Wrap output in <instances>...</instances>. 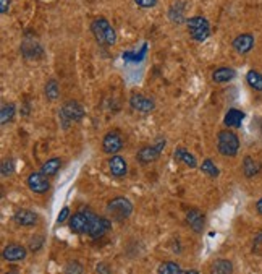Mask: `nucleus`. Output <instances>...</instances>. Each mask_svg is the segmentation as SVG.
Here are the masks:
<instances>
[{"label":"nucleus","mask_w":262,"mask_h":274,"mask_svg":"<svg viewBox=\"0 0 262 274\" xmlns=\"http://www.w3.org/2000/svg\"><path fill=\"white\" fill-rule=\"evenodd\" d=\"M186 28L191 38L198 42H203L210 36L209 21L204 16H191L190 20H186Z\"/></svg>","instance_id":"obj_4"},{"label":"nucleus","mask_w":262,"mask_h":274,"mask_svg":"<svg viewBox=\"0 0 262 274\" xmlns=\"http://www.w3.org/2000/svg\"><path fill=\"white\" fill-rule=\"evenodd\" d=\"M210 274H233V265L228 260H217L210 266Z\"/></svg>","instance_id":"obj_21"},{"label":"nucleus","mask_w":262,"mask_h":274,"mask_svg":"<svg viewBox=\"0 0 262 274\" xmlns=\"http://www.w3.org/2000/svg\"><path fill=\"white\" fill-rule=\"evenodd\" d=\"M58 115H60V120H62V125L66 129V127H68L70 124H73V122H80L83 119L84 109H83V106L80 104V102L68 101L62 106Z\"/></svg>","instance_id":"obj_5"},{"label":"nucleus","mask_w":262,"mask_h":274,"mask_svg":"<svg viewBox=\"0 0 262 274\" xmlns=\"http://www.w3.org/2000/svg\"><path fill=\"white\" fill-rule=\"evenodd\" d=\"M246 81H248V84H249V86H251L253 89H256V91H262V75H261L259 71H256V70L248 71Z\"/></svg>","instance_id":"obj_25"},{"label":"nucleus","mask_w":262,"mask_h":274,"mask_svg":"<svg viewBox=\"0 0 262 274\" xmlns=\"http://www.w3.org/2000/svg\"><path fill=\"white\" fill-rule=\"evenodd\" d=\"M107 212L110 214L115 221H125L131 216L133 212V205L128 198L125 197H117L108 202L107 205Z\"/></svg>","instance_id":"obj_3"},{"label":"nucleus","mask_w":262,"mask_h":274,"mask_svg":"<svg viewBox=\"0 0 262 274\" xmlns=\"http://www.w3.org/2000/svg\"><path fill=\"white\" fill-rule=\"evenodd\" d=\"M65 274H83V266L78 261H70L65 268Z\"/></svg>","instance_id":"obj_29"},{"label":"nucleus","mask_w":262,"mask_h":274,"mask_svg":"<svg viewBox=\"0 0 262 274\" xmlns=\"http://www.w3.org/2000/svg\"><path fill=\"white\" fill-rule=\"evenodd\" d=\"M44 93H46V97L49 101H55L57 97L60 96V88H58V83L55 80H51V81H47L46 84V89H44Z\"/></svg>","instance_id":"obj_26"},{"label":"nucleus","mask_w":262,"mask_h":274,"mask_svg":"<svg viewBox=\"0 0 262 274\" xmlns=\"http://www.w3.org/2000/svg\"><path fill=\"white\" fill-rule=\"evenodd\" d=\"M60 167H62V159H60V157H52V159H49L47 162H44L41 172L44 175H47V177H53V175L58 172Z\"/></svg>","instance_id":"obj_22"},{"label":"nucleus","mask_w":262,"mask_h":274,"mask_svg":"<svg viewBox=\"0 0 262 274\" xmlns=\"http://www.w3.org/2000/svg\"><path fill=\"white\" fill-rule=\"evenodd\" d=\"M130 106H131V109H135V111H138V112L151 114L156 109V102H154V99H151V97H148V96L133 94L130 97Z\"/></svg>","instance_id":"obj_11"},{"label":"nucleus","mask_w":262,"mask_h":274,"mask_svg":"<svg viewBox=\"0 0 262 274\" xmlns=\"http://www.w3.org/2000/svg\"><path fill=\"white\" fill-rule=\"evenodd\" d=\"M15 172V164L11 159H7L2 162V177H8Z\"/></svg>","instance_id":"obj_30"},{"label":"nucleus","mask_w":262,"mask_h":274,"mask_svg":"<svg viewBox=\"0 0 262 274\" xmlns=\"http://www.w3.org/2000/svg\"><path fill=\"white\" fill-rule=\"evenodd\" d=\"M236 76V71L233 68H228V67H220L212 73V80L215 83H228Z\"/></svg>","instance_id":"obj_20"},{"label":"nucleus","mask_w":262,"mask_h":274,"mask_svg":"<svg viewBox=\"0 0 262 274\" xmlns=\"http://www.w3.org/2000/svg\"><path fill=\"white\" fill-rule=\"evenodd\" d=\"M91 31H93L96 41L99 42L101 46H112L117 42V33L115 29L110 26L105 18H97L91 24Z\"/></svg>","instance_id":"obj_1"},{"label":"nucleus","mask_w":262,"mask_h":274,"mask_svg":"<svg viewBox=\"0 0 262 274\" xmlns=\"http://www.w3.org/2000/svg\"><path fill=\"white\" fill-rule=\"evenodd\" d=\"M42 243H44V237H42V235L34 237V239L31 240V243H29V248H31L33 252H38L39 248L42 247Z\"/></svg>","instance_id":"obj_32"},{"label":"nucleus","mask_w":262,"mask_h":274,"mask_svg":"<svg viewBox=\"0 0 262 274\" xmlns=\"http://www.w3.org/2000/svg\"><path fill=\"white\" fill-rule=\"evenodd\" d=\"M259 169H261V166L253 159V157H249V156L245 157V161H243V172H245L248 179L254 177V175L259 172Z\"/></svg>","instance_id":"obj_23"},{"label":"nucleus","mask_w":262,"mask_h":274,"mask_svg":"<svg viewBox=\"0 0 262 274\" xmlns=\"http://www.w3.org/2000/svg\"><path fill=\"white\" fill-rule=\"evenodd\" d=\"M138 7H141V8H152V7H156V3H157V0H135Z\"/></svg>","instance_id":"obj_33"},{"label":"nucleus","mask_w":262,"mask_h":274,"mask_svg":"<svg viewBox=\"0 0 262 274\" xmlns=\"http://www.w3.org/2000/svg\"><path fill=\"white\" fill-rule=\"evenodd\" d=\"M68 216H70V208L68 206H65V208L60 211V214L57 217V224H63L66 219H68Z\"/></svg>","instance_id":"obj_34"},{"label":"nucleus","mask_w":262,"mask_h":274,"mask_svg":"<svg viewBox=\"0 0 262 274\" xmlns=\"http://www.w3.org/2000/svg\"><path fill=\"white\" fill-rule=\"evenodd\" d=\"M10 8V0H0V13H7Z\"/></svg>","instance_id":"obj_35"},{"label":"nucleus","mask_w":262,"mask_h":274,"mask_svg":"<svg viewBox=\"0 0 262 274\" xmlns=\"http://www.w3.org/2000/svg\"><path fill=\"white\" fill-rule=\"evenodd\" d=\"M231 46H233V49L238 54H248L254 47V36L249 34V33L240 34L238 38H235L233 44H231Z\"/></svg>","instance_id":"obj_14"},{"label":"nucleus","mask_w":262,"mask_h":274,"mask_svg":"<svg viewBox=\"0 0 262 274\" xmlns=\"http://www.w3.org/2000/svg\"><path fill=\"white\" fill-rule=\"evenodd\" d=\"M165 138H159L157 139L156 144H149V146H143L141 149L138 151L136 154V159L141 162V164H149L152 161H156L157 157L160 156V151L165 148Z\"/></svg>","instance_id":"obj_7"},{"label":"nucleus","mask_w":262,"mask_h":274,"mask_svg":"<svg viewBox=\"0 0 262 274\" xmlns=\"http://www.w3.org/2000/svg\"><path fill=\"white\" fill-rule=\"evenodd\" d=\"M96 217V214L91 209H83L75 212L70 217V229L75 234H88V230L91 227V222Z\"/></svg>","instance_id":"obj_6"},{"label":"nucleus","mask_w":262,"mask_h":274,"mask_svg":"<svg viewBox=\"0 0 262 274\" xmlns=\"http://www.w3.org/2000/svg\"><path fill=\"white\" fill-rule=\"evenodd\" d=\"M108 169H110V174L113 177L121 179V177H125L128 172V164L121 156H112L110 159H108Z\"/></svg>","instance_id":"obj_13"},{"label":"nucleus","mask_w":262,"mask_h":274,"mask_svg":"<svg viewBox=\"0 0 262 274\" xmlns=\"http://www.w3.org/2000/svg\"><path fill=\"white\" fill-rule=\"evenodd\" d=\"M28 187H29V190L31 192L42 195V193H46L49 188H51V182H49L47 175H44L42 172H33L28 177Z\"/></svg>","instance_id":"obj_8"},{"label":"nucleus","mask_w":262,"mask_h":274,"mask_svg":"<svg viewBox=\"0 0 262 274\" xmlns=\"http://www.w3.org/2000/svg\"><path fill=\"white\" fill-rule=\"evenodd\" d=\"M243 120H245V112L238 111V109H230V111L227 112V115H225L223 124L227 125V127H233V129H238V127H241Z\"/></svg>","instance_id":"obj_19"},{"label":"nucleus","mask_w":262,"mask_h":274,"mask_svg":"<svg viewBox=\"0 0 262 274\" xmlns=\"http://www.w3.org/2000/svg\"><path fill=\"white\" fill-rule=\"evenodd\" d=\"M217 149L222 156L233 157L238 154L240 149V138L236 133L230 130H222L217 135Z\"/></svg>","instance_id":"obj_2"},{"label":"nucleus","mask_w":262,"mask_h":274,"mask_svg":"<svg viewBox=\"0 0 262 274\" xmlns=\"http://www.w3.org/2000/svg\"><path fill=\"white\" fill-rule=\"evenodd\" d=\"M186 222L190 224V227L194 230V232H201V230L204 229L206 217L199 209H190L186 214Z\"/></svg>","instance_id":"obj_16"},{"label":"nucleus","mask_w":262,"mask_h":274,"mask_svg":"<svg viewBox=\"0 0 262 274\" xmlns=\"http://www.w3.org/2000/svg\"><path fill=\"white\" fill-rule=\"evenodd\" d=\"M15 104H5L2 107V112H0V122H2V125H7L8 122L13 119L15 115Z\"/></svg>","instance_id":"obj_27"},{"label":"nucleus","mask_w":262,"mask_h":274,"mask_svg":"<svg viewBox=\"0 0 262 274\" xmlns=\"http://www.w3.org/2000/svg\"><path fill=\"white\" fill-rule=\"evenodd\" d=\"M181 7H183L181 3H176V5H173L172 8H170L168 16H170V20H172L173 23H181L183 20H185V16H183V13H185V8H181Z\"/></svg>","instance_id":"obj_28"},{"label":"nucleus","mask_w":262,"mask_h":274,"mask_svg":"<svg viewBox=\"0 0 262 274\" xmlns=\"http://www.w3.org/2000/svg\"><path fill=\"white\" fill-rule=\"evenodd\" d=\"M201 172L206 174L207 177H210V179H217L218 174H220V170H218V167L215 166L212 159H206V161H203V164H201Z\"/></svg>","instance_id":"obj_24"},{"label":"nucleus","mask_w":262,"mask_h":274,"mask_svg":"<svg viewBox=\"0 0 262 274\" xmlns=\"http://www.w3.org/2000/svg\"><path fill=\"white\" fill-rule=\"evenodd\" d=\"M13 221L18 224V226L33 227V226H36V224L39 222V217L31 209H18L13 214Z\"/></svg>","instance_id":"obj_12"},{"label":"nucleus","mask_w":262,"mask_h":274,"mask_svg":"<svg viewBox=\"0 0 262 274\" xmlns=\"http://www.w3.org/2000/svg\"><path fill=\"white\" fill-rule=\"evenodd\" d=\"M256 209H258L259 214H262V198L258 202V205H256Z\"/></svg>","instance_id":"obj_37"},{"label":"nucleus","mask_w":262,"mask_h":274,"mask_svg":"<svg viewBox=\"0 0 262 274\" xmlns=\"http://www.w3.org/2000/svg\"><path fill=\"white\" fill-rule=\"evenodd\" d=\"M173 159L176 162H183L185 166L194 169L198 166V161H196V156L191 154L190 151L185 149V148H176L175 153H173Z\"/></svg>","instance_id":"obj_17"},{"label":"nucleus","mask_w":262,"mask_h":274,"mask_svg":"<svg viewBox=\"0 0 262 274\" xmlns=\"http://www.w3.org/2000/svg\"><path fill=\"white\" fill-rule=\"evenodd\" d=\"M5 274H20V273H16V271H8V273H5Z\"/></svg>","instance_id":"obj_38"},{"label":"nucleus","mask_w":262,"mask_h":274,"mask_svg":"<svg viewBox=\"0 0 262 274\" xmlns=\"http://www.w3.org/2000/svg\"><path fill=\"white\" fill-rule=\"evenodd\" d=\"M3 260L7 261H21L26 258V248L21 245H16V243H11V245L3 248Z\"/></svg>","instance_id":"obj_15"},{"label":"nucleus","mask_w":262,"mask_h":274,"mask_svg":"<svg viewBox=\"0 0 262 274\" xmlns=\"http://www.w3.org/2000/svg\"><path fill=\"white\" fill-rule=\"evenodd\" d=\"M123 146V139H121L118 132H108L102 139V149L107 154H117Z\"/></svg>","instance_id":"obj_9"},{"label":"nucleus","mask_w":262,"mask_h":274,"mask_svg":"<svg viewBox=\"0 0 262 274\" xmlns=\"http://www.w3.org/2000/svg\"><path fill=\"white\" fill-rule=\"evenodd\" d=\"M157 274H199V273L196 270L185 271V270H181L180 265L173 263V261H165V263H162L159 266Z\"/></svg>","instance_id":"obj_18"},{"label":"nucleus","mask_w":262,"mask_h":274,"mask_svg":"<svg viewBox=\"0 0 262 274\" xmlns=\"http://www.w3.org/2000/svg\"><path fill=\"white\" fill-rule=\"evenodd\" d=\"M112 227V222L108 221L107 217H94L93 222H91V227L88 230V235L91 239H101V237L105 235Z\"/></svg>","instance_id":"obj_10"},{"label":"nucleus","mask_w":262,"mask_h":274,"mask_svg":"<svg viewBox=\"0 0 262 274\" xmlns=\"http://www.w3.org/2000/svg\"><path fill=\"white\" fill-rule=\"evenodd\" d=\"M97 273L99 274H110V270L107 268V265H97Z\"/></svg>","instance_id":"obj_36"},{"label":"nucleus","mask_w":262,"mask_h":274,"mask_svg":"<svg viewBox=\"0 0 262 274\" xmlns=\"http://www.w3.org/2000/svg\"><path fill=\"white\" fill-rule=\"evenodd\" d=\"M144 54H146V46L141 49V52H139V54H135V52H126V54H123V59L125 60H133V62H139V60L144 59Z\"/></svg>","instance_id":"obj_31"}]
</instances>
